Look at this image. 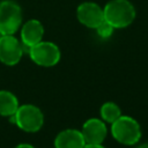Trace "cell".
Here are the masks:
<instances>
[{
	"label": "cell",
	"mask_w": 148,
	"mask_h": 148,
	"mask_svg": "<svg viewBox=\"0 0 148 148\" xmlns=\"http://www.w3.org/2000/svg\"><path fill=\"white\" fill-rule=\"evenodd\" d=\"M104 21L114 29L128 27L135 18V8L128 0H111L103 8Z\"/></svg>",
	"instance_id": "obj_1"
},
{
	"label": "cell",
	"mask_w": 148,
	"mask_h": 148,
	"mask_svg": "<svg viewBox=\"0 0 148 148\" xmlns=\"http://www.w3.org/2000/svg\"><path fill=\"white\" fill-rule=\"evenodd\" d=\"M12 123L24 132L34 133L42 128L44 123V116L39 108L32 104H24L18 106L16 112L10 116Z\"/></svg>",
	"instance_id": "obj_2"
},
{
	"label": "cell",
	"mask_w": 148,
	"mask_h": 148,
	"mask_svg": "<svg viewBox=\"0 0 148 148\" xmlns=\"http://www.w3.org/2000/svg\"><path fill=\"white\" fill-rule=\"evenodd\" d=\"M111 133L113 138L127 146L135 145L141 138V128L139 123L130 116H120L111 124Z\"/></svg>",
	"instance_id": "obj_3"
},
{
	"label": "cell",
	"mask_w": 148,
	"mask_h": 148,
	"mask_svg": "<svg viewBox=\"0 0 148 148\" xmlns=\"http://www.w3.org/2000/svg\"><path fill=\"white\" fill-rule=\"evenodd\" d=\"M22 23V9L14 0L0 2V35H14Z\"/></svg>",
	"instance_id": "obj_4"
},
{
	"label": "cell",
	"mask_w": 148,
	"mask_h": 148,
	"mask_svg": "<svg viewBox=\"0 0 148 148\" xmlns=\"http://www.w3.org/2000/svg\"><path fill=\"white\" fill-rule=\"evenodd\" d=\"M28 53L36 65L43 67H52L57 65L61 57L60 50L54 43L43 40L31 46Z\"/></svg>",
	"instance_id": "obj_5"
},
{
	"label": "cell",
	"mask_w": 148,
	"mask_h": 148,
	"mask_svg": "<svg viewBox=\"0 0 148 148\" xmlns=\"http://www.w3.org/2000/svg\"><path fill=\"white\" fill-rule=\"evenodd\" d=\"M23 54L22 43L13 35L0 36V61L7 66L16 65Z\"/></svg>",
	"instance_id": "obj_6"
},
{
	"label": "cell",
	"mask_w": 148,
	"mask_h": 148,
	"mask_svg": "<svg viewBox=\"0 0 148 148\" xmlns=\"http://www.w3.org/2000/svg\"><path fill=\"white\" fill-rule=\"evenodd\" d=\"M76 16L80 23L91 29H96L104 21L103 8H101L97 3L89 1L83 2L77 7Z\"/></svg>",
	"instance_id": "obj_7"
},
{
	"label": "cell",
	"mask_w": 148,
	"mask_h": 148,
	"mask_svg": "<svg viewBox=\"0 0 148 148\" xmlns=\"http://www.w3.org/2000/svg\"><path fill=\"white\" fill-rule=\"evenodd\" d=\"M44 35V28L43 24L38 20H29L27 21L22 28H21V43L24 49H27V52L31 46L39 43Z\"/></svg>",
	"instance_id": "obj_8"
},
{
	"label": "cell",
	"mask_w": 148,
	"mask_h": 148,
	"mask_svg": "<svg viewBox=\"0 0 148 148\" xmlns=\"http://www.w3.org/2000/svg\"><path fill=\"white\" fill-rule=\"evenodd\" d=\"M81 133L86 143H102L106 138L108 130L103 120L90 118L83 124Z\"/></svg>",
	"instance_id": "obj_9"
},
{
	"label": "cell",
	"mask_w": 148,
	"mask_h": 148,
	"mask_svg": "<svg viewBox=\"0 0 148 148\" xmlns=\"http://www.w3.org/2000/svg\"><path fill=\"white\" fill-rule=\"evenodd\" d=\"M86 141L81 131L67 128L61 131L54 139V148H83Z\"/></svg>",
	"instance_id": "obj_10"
},
{
	"label": "cell",
	"mask_w": 148,
	"mask_h": 148,
	"mask_svg": "<svg viewBox=\"0 0 148 148\" xmlns=\"http://www.w3.org/2000/svg\"><path fill=\"white\" fill-rule=\"evenodd\" d=\"M17 97L8 91V90H0V114L5 117L13 116L17 108H18Z\"/></svg>",
	"instance_id": "obj_11"
},
{
	"label": "cell",
	"mask_w": 148,
	"mask_h": 148,
	"mask_svg": "<svg viewBox=\"0 0 148 148\" xmlns=\"http://www.w3.org/2000/svg\"><path fill=\"white\" fill-rule=\"evenodd\" d=\"M121 116L120 108L113 102H106L101 106V117L103 121L112 124Z\"/></svg>",
	"instance_id": "obj_12"
},
{
	"label": "cell",
	"mask_w": 148,
	"mask_h": 148,
	"mask_svg": "<svg viewBox=\"0 0 148 148\" xmlns=\"http://www.w3.org/2000/svg\"><path fill=\"white\" fill-rule=\"evenodd\" d=\"M113 29H114V28H113L111 24H109L108 22H105V21H103V22L96 28L97 34H98L102 38H108V37H110V36L112 35Z\"/></svg>",
	"instance_id": "obj_13"
},
{
	"label": "cell",
	"mask_w": 148,
	"mask_h": 148,
	"mask_svg": "<svg viewBox=\"0 0 148 148\" xmlns=\"http://www.w3.org/2000/svg\"><path fill=\"white\" fill-rule=\"evenodd\" d=\"M83 148H105L102 146V143H86Z\"/></svg>",
	"instance_id": "obj_14"
},
{
	"label": "cell",
	"mask_w": 148,
	"mask_h": 148,
	"mask_svg": "<svg viewBox=\"0 0 148 148\" xmlns=\"http://www.w3.org/2000/svg\"><path fill=\"white\" fill-rule=\"evenodd\" d=\"M15 148H35V147L31 146V145H29V143H20Z\"/></svg>",
	"instance_id": "obj_15"
},
{
	"label": "cell",
	"mask_w": 148,
	"mask_h": 148,
	"mask_svg": "<svg viewBox=\"0 0 148 148\" xmlns=\"http://www.w3.org/2000/svg\"><path fill=\"white\" fill-rule=\"evenodd\" d=\"M136 148H148V143H143V145H140L139 147H136Z\"/></svg>",
	"instance_id": "obj_16"
},
{
	"label": "cell",
	"mask_w": 148,
	"mask_h": 148,
	"mask_svg": "<svg viewBox=\"0 0 148 148\" xmlns=\"http://www.w3.org/2000/svg\"><path fill=\"white\" fill-rule=\"evenodd\" d=\"M0 36H1V35H0Z\"/></svg>",
	"instance_id": "obj_17"
}]
</instances>
